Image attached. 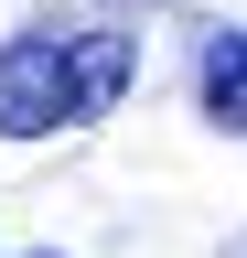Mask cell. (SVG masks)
<instances>
[{"instance_id": "1", "label": "cell", "mask_w": 247, "mask_h": 258, "mask_svg": "<svg viewBox=\"0 0 247 258\" xmlns=\"http://www.w3.org/2000/svg\"><path fill=\"white\" fill-rule=\"evenodd\" d=\"M140 76V32H97V22H65V32H11L0 43V140H43V129H86L108 118Z\"/></svg>"}, {"instance_id": "2", "label": "cell", "mask_w": 247, "mask_h": 258, "mask_svg": "<svg viewBox=\"0 0 247 258\" xmlns=\"http://www.w3.org/2000/svg\"><path fill=\"white\" fill-rule=\"evenodd\" d=\"M204 118L247 140V32H215L204 43Z\"/></svg>"}, {"instance_id": "3", "label": "cell", "mask_w": 247, "mask_h": 258, "mask_svg": "<svg viewBox=\"0 0 247 258\" xmlns=\"http://www.w3.org/2000/svg\"><path fill=\"white\" fill-rule=\"evenodd\" d=\"M33 258H54V247H33Z\"/></svg>"}]
</instances>
